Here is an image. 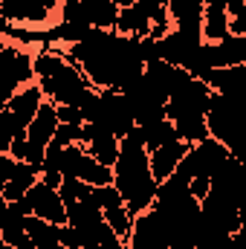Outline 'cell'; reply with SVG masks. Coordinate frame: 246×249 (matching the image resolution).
<instances>
[{"instance_id": "22", "label": "cell", "mask_w": 246, "mask_h": 249, "mask_svg": "<svg viewBox=\"0 0 246 249\" xmlns=\"http://www.w3.org/2000/svg\"><path fill=\"white\" fill-rule=\"evenodd\" d=\"M165 12L177 23H183V20H203V0H165Z\"/></svg>"}, {"instance_id": "6", "label": "cell", "mask_w": 246, "mask_h": 249, "mask_svg": "<svg viewBox=\"0 0 246 249\" xmlns=\"http://www.w3.org/2000/svg\"><path fill=\"white\" fill-rule=\"evenodd\" d=\"M209 102H211V90L203 81L191 78L185 87H180L177 93H171L165 99V119L177 122V119H188V116H206Z\"/></svg>"}, {"instance_id": "24", "label": "cell", "mask_w": 246, "mask_h": 249, "mask_svg": "<svg viewBox=\"0 0 246 249\" xmlns=\"http://www.w3.org/2000/svg\"><path fill=\"white\" fill-rule=\"evenodd\" d=\"M18 130H23V127H18L15 116L3 107V110H0V151H3V154L9 151V145H12V139H15Z\"/></svg>"}, {"instance_id": "10", "label": "cell", "mask_w": 246, "mask_h": 249, "mask_svg": "<svg viewBox=\"0 0 246 249\" xmlns=\"http://www.w3.org/2000/svg\"><path fill=\"white\" fill-rule=\"evenodd\" d=\"M58 9V0H0V18L15 23H44Z\"/></svg>"}, {"instance_id": "12", "label": "cell", "mask_w": 246, "mask_h": 249, "mask_svg": "<svg viewBox=\"0 0 246 249\" xmlns=\"http://www.w3.org/2000/svg\"><path fill=\"white\" fill-rule=\"evenodd\" d=\"M203 53L209 67H241L246 64V38L244 35H226L223 41H203Z\"/></svg>"}, {"instance_id": "2", "label": "cell", "mask_w": 246, "mask_h": 249, "mask_svg": "<svg viewBox=\"0 0 246 249\" xmlns=\"http://www.w3.org/2000/svg\"><path fill=\"white\" fill-rule=\"evenodd\" d=\"M110 171H113V183L110 186L119 191V197H122L130 217H136L145 209H151V203L157 197V183L151 177L148 151H145V142H142V130L136 124L119 139V157H116Z\"/></svg>"}, {"instance_id": "20", "label": "cell", "mask_w": 246, "mask_h": 249, "mask_svg": "<svg viewBox=\"0 0 246 249\" xmlns=\"http://www.w3.org/2000/svg\"><path fill=\"white\" fill-rule=\"evenodd\" d=\"M23 229H26V238L38 249H50V247L58 244L55 241V226L47 223V220H41V217H35V214H26L23 217Z\"/></svg>"}, {"instance_id": "25", "label": "cell", "mask_w": 246, "mask_h": 249, "mask_svg": "<svg viewBox=\"0 0 246 249\" xmlns=\"http://www.w3.org/2000/svg\"><path fill=\"white\" fill-rule=\"evenodd\" d=\"M53 139L58 145H84V130H81V124H61L58 122Z\"/></svg>"}, {"instance_id": "7", "label": "cell", "mask_w": 246, "mask_h": 249, "mask_svg": "<svg viewBox=\"0 0 246 249\" xmlns=\"http://www.w3.org/2000/svg\"><path fill=\"white\" fill-rule=\"evenodd\" d=\"M93 122L105 124L116 139H122L124 133L133 127V110H130L127 99L116 87H102L99 90V110H96Z\"/></svg>"}, {"instance_id": "29", "label": "cell", "mask_w": 246, "mask_h": 249, "mask_svg": "<svg viewBox=\"0 0 246 249\" xmlns=\"http://www.w3.org/2000/svg\"><path fill=\"white\" fill-rule=\"evenodd\" d=\"M6 209H9V203L0 197V226H3V220H6Z\"/></svg>"}, {"instance_id": "8", "label": "cell", "mask_w": 246, "mask_h": 249, "mask_svg": "<svg viewBox=\"0 0 246 249\" xmlns=\"http://www.w3.org/2000/svg\"><path fill=\"white\" fill-rule=\"evenodd\" d=\"M229 157H232V154H229L226 145H220L217 139L206 136L203 142H197V145H191V148L185 151L183 160H185V165H188V174H191V177H211Z\"/></svg>"}, {"instance_id": "19", "label": "cell", "mask_w": 246, "mask_h": 249, "mask_svg": "<svg viewBox=\"0 0 246 249\" xmlns=\"http://www.w3.org/2000/svg\"><path fill=\"white\" fill-rule=\"evenodd\" d=\"M75 180H81V183H87V186H110V183H113V171H110L107 165L96 162V160L84 151V157H81V162H78V168H75Z\"/></svg>"}, {"instance_id": "13", "label": "cell", "mask_w": 246, "mask_h": 249, "mask_svg": "<svg viewBox=\"0 0 246 249\" xmlns=\"http://www.w3.org/2000/svg\"><path fill=\"white\" fill-rule=\"evenodd\" d=\"M188 148H191V145L183 142V139H171V142H165V145L148 151V168H151L154 183H162V180L177 168V162L185 157Z\"/></svg>"}, {"instance_id": "18", "label": "cell", "mask_w": 246, "mask_h": 249, "mask_svg": "<svg viewBox=\"0 0 246 249\" xmlns=\"http://www.w3.org/2000/svg\"><path fill=\"white\" fill-rule=\"evenodd\" d=\"M119 35H127V38H145L148 32H151V20H148V15L133 3V6H124L119 9V15H116V26H113Z\"/></svg>"}, {"instance_id": "11", "label": "cell", "mask_w": 246, "mask_h": 249, "mask_svg": "<svg viewBox=\"0 0 246 249\" xmlns=\"http://www.w3.org/2000/svg\"><path fill=\"white\" fill-rule=\"evenodd\" d=\"M81 130H84L87 154H90L96 162L113 168V162H116V157H119V139L99 122H81Z\"/></svg>"}, {"instance_id": "32", "label": "cell", "mask_w": 246, "mask_h": 249, "mask_svg": "<svg viewBox=\"0 0 246 249\" xmlns=\"http://www.w3.org/2000/svg\"><path fill=\"white\" fill-rule=\"evenodd\" d=\"M194 249H206V247H194Z\"/></svg>"}, {"instance_id": "14", "label": "cell", "mask_w": 246, "mask_h": 249, "mask_svg": "<svg viewBox=\"0 0 246 249\" xmlns=\"http://www.w3.org/2000/svg\"><path fill=\"white\" fill-rule=\"evenodd\" d=\"M41 102H44V93H41V87H38V84H26L23 90H18V93H15L9 102H6V110L15 116L18 127H23V130H26V124L32 122V116L38 113Z\"/></svg>"}, {"instance_id": "28", "label": "cell", "mask_w": 246, "mask_h": 249, "mask_svg": "<svg viewBox=\"0 0 246 249\" xmlns=\"http://www.w3.org/2000/svg\"><path fill=\"white\" fill-rule=\"evenodd\" d=\"M15 162H18V160H12L9 154H0V191L9 183V177H12V171H15Z\"/></svg>"}, {"instance_id": "27", "label": "cell", "mask_w": 246, "mask_h": 249, "mask_svg": "<svg viewBox=\"0 0 246 249\" xmlns=\"http://www.w3.org/2000/svg\"><path fill=\"white\" fill-rule=\"evenodd\" d=\"M55 116H58L61 124H81L84 122V116H81V110L75 105H55Z\"/></svg>"}, {"instance_id": "4", "label": "cell", "mask_w": 246, "mask_h": 249, "mask_svg": "<svg viewBox=\"0 0 246 249\" xmlns=\"http://www.w3.org/2000/svg\"><path fill=\"white\" fill-rule=\"evenodd\" d=\"M238 127H241V96L238 93H211L209 110H206V130L211 139L229 148L235 154L238 145Z\"/></svg>"}, {"instance_id": "16", "label": "cell", "mask_w": 246, "mask_h": 249, "mask_svg": "<svg viewBox=\"0 0 246 249\" xmlns=\"http://www.w3.org/2000/svg\"><path fill=\"white\" fill-rule=\"evenodd\" d=\"M38 168L35 165H29V162H23V160H18L15 162V171H12V177H9V183L3 186V191H0V197L6 200V203H12V200H18V197H23L26 191H29V186L38 180Z\"/></svg>"}, {"instance_id": "15", "label": "cell", "mask_w": 246, "mask_h": 249, "mask_svg": "<svg viewBox=\"0 0 246 249\" xmlns=\"http://www.w3.org/2000/svg\"><path fill=\"white\" fill-rule=\"evenodd\" d=\"M58 127V116H55V105L53 102H41L38 113L32 116V122L26 124V142L29 145H38V148H47L53 133Z\"/></svg>"}, {"instance_id": "33", "label": "cell", "mask_w": 246, "mask_h": 249, "mask_svg": "<svg viewBox=\"0 0 246 249\" xmlns=\"http://www.w3.org/2000/svg\"><path fill=\"white\" fill-rule=\"evenodd\" d=\"M0 244H3V238H0Z\"/></svg>"}, {"instance_id": "30", "label": "cell", "mask_w": 246, "mask_h": 249, "mask_svg": "<svg viewBox=\"0 0 246 249\" xmlns=\"http://www.w3.org/2000/svg\"><path fill=\"white\" fill-rule=\"evenodd\" d=\"M50 249H64V247H61V244H55V247H50Z\"/></svg>"}, {"instance_id": "26", "label": "cell", "mask_w": 246, "mask_h": 249, "mask_svg": "<svg viewBox=\"0 0 246 249\" xmlns=\"http://www.w3.org/2000/svg\"><path fill=\"white\" fill-rule=\"evenodd\" d=\"M55 241L61 244L64 249H81V235L72 229V226H55Z\"/></svg>"}, {"instance_id": "5", "label": "cell", "mask_w": 246, "mask_h": 249, "mask_svg": "<svg viewBox=\"0 0 246 249\" xmlns=\"http://www.w3.org/2000/svg\"><path fill=\"white\" fill-rule=\"evenodd\" d=\"M32 58L20 50V47H3L0 50V110L6 107V102L18 93L20 84L32 81Z\"/></svg>"}, {"instance_id": "17", "label": "cell", "mask_w": 246, "mask_h": 249, "mask_svg": "<svg viewBox=\"0 0 246 249\" xmlns=\"http://www.w3.org/2000/svg\"><path fill=\"white\" fill-rule=\"evenodd\" d=\"M78 3H81V12H84L90 26H96V29H113L116 26V15H119L116 0H78Z\"/></svg>"}, {"instance_id": "1", "label": "cell", "mask_w": 246, "mask_h": 249, "mask_svg": "<svg viewBox=\"0 0 246 249\" xmlns=\"http://www.w3.org/2000/svg\"><path fill=\"white\" fill-rule=\"evenodd\" d=\"M70 58L90 84L102 87H122L130 78L142 75L139 58V38H127L113 29H90V35L78 44H70Z\"/></svg>"}, {"instance_id": "31", "label": "cell", "mask_w": 246, "mask_h": 249, "mask_svg": "<svg viewBox=\"0 0 246 249\" xmlns=\"http://www.w3.org/2000/svg\"><path fill=\"white\" fill-rule=\"evenodd\" d=\"M0 249H9V247H6V244H0Z\"/></svg>"}, {"instance_id": "9", "label": "cell", "mask_w": 246, "mask_h": 249, "mask_svg": "<svg viewBox=\"0 0 246 249\" xmlns=\"http://www.w3.org/2000/svg\"><path fill=\"white\" fill-rule=\"evenodd\" d=\"M23 197L29 200V209H32L35 217H41V220H47L53 226H64L67 223V209H64L61 197H58L55 188H50L47 183L35 180Z\"/></svg>"}, {"instance_id": "3", "label": "cell", "mask_w": 246, "mask_h": 249, "mask_svg": "<svg viewBox=\"0 0 246 249\" xmlns=\"http://www.w3.org/2000/svg\"><path fill=\"white\" fill-rule=\"evenodd\" d=\"M32 72L41 78L38 87H41L44 99L47 96L53 99V105H75L78 107L84 93L93 87L75 64L61 58V55H55L53 50H44L32 61Z\"/></svg>"}, {"instance_id": "23", "label": "cell", "mask_w": 246, "mask_h": 249, "mask_svg": "<svg viewBox=\"0 0 246 249\" xmlns=\"http://www.w3.org/2000/svg\"><path fill=\"white\" fill-rule=\"evenodd\" d=\"M87 183H81V180H75V177H64L61 186H58V197H61L64 206H70V203H75V200H81V194L87 191Z\"/></svg>"}, {"instance_id": "21", "label": "cell", "mask_w": 246, "mask_h": 249, "mask_svg": "<svg viewBox=\"0 0 246 249\" xmlns=\"http://www.w3.org/2000/svg\"><path fill=\"white\" fill-rule=\"evenodd\" d=\"M139 130H142L145 151H154V148H159V145H165V142H171V139H180V136H177V130H174V124L168 122V119H159V122L142 124Z\"/></svg>"}]
</instances>
